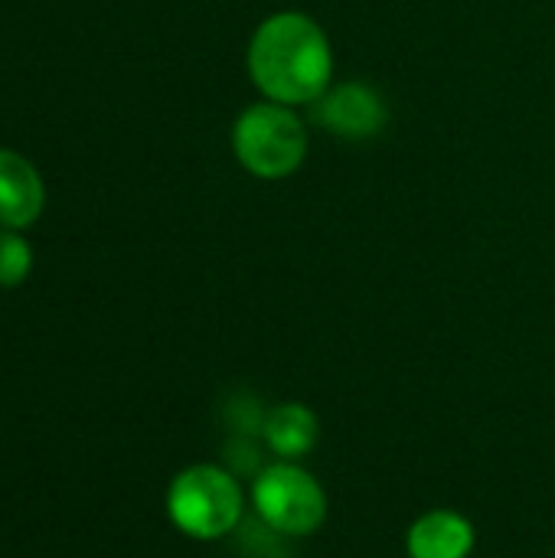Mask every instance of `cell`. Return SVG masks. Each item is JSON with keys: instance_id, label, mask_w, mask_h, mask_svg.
<instances>
[{"instance_id": "obj_1", "label": "cell", "mask_w": 555, "mask_h": 558, "mask_svg": "<svg viewBox=\"0 0 555 558\" xmlns=\"http://www.w3.org/2000/svg\"><path fill=\"white\" fill-rule=\"evenodd\" d=\"M249 75L268 101L314 105L334 78L327 33L307 13L268 16L249 43Z\"/></svg>"}, {"instance_id": "obj_2", "label": "cell", "mask_w": 555, "mask_h": 558, "mask_svg": "<svg viewBox=\"0 0 555 558\" xmlns=\"http://www.w3.org/2000/svg\"><path fill=\"white\" fill-rule=\"evenodd\" d=\"M232 150L252 177L281 180L304 163L307 131L288 105H249L232 128Z\"/></svg>"}, {"instance_id": "obj_3", "label": "cell", "mask_w": 555, "mask_h": 558, "mask_svg": "<svg viewBox=\"0 0 555 558\" xmlns=\"http://www.w3.org/2000/svg\"><path fill=\"white\" fill-rule=\"evenodd\" d=\"M167 513L180 533L193 539H219L242 520V490L232 474L213 464H196L170 484Z\"/></svg>"}, {"instance_id": "obj_4", "label": "cell", "mask_w": 555, "mask_h": 558, "mask_svg": "<svg viewBox=\"0 0 555 558\" xmlns=\"http://www.w3.org/2000/svg\"><path fill=\"white\" fill-rule=\"evenodd\" d=\"M255 507L262 520L281 536H307L324 523L327 513V500L317 481L291 464H275L258 477Z\"/></svg>"}, {"instance_id": "obj_5", "label": "cell", "mask_w": 555, "mask_h": 558, "mask_svg": "<svg viewBox=\"0 0 555 558\" xmlns=\"http://www.w3.org/2000/svg\"><path fill=\"white\" fill-rule=\"evenodd\" d=\"M311 111L321 128H327L330 134L347 137V141L376 137L389 121V108H386L383 95L376 88H370L366 82H343V85L327 88L311 105Z\"/></svg>"}, {"instance_id": "obj_6", "label": "cell", "mask_w": 555, "mask_h": 558, "mask_svg": "<svg viewBox=\"0 0 555 558\" xmlns=\"http://www.w3.org/2000/svg\"><path fill=\"white\" fill-rule=\"evenodd\" d=\"M43 199L46 193L36 170L23 157L0 150V226L23 229L36 222V216L43 213Z\"/></svg>"}, {"instance_id": "obj_7", "label": "cell", "mask_w": 555, "mask_h": 558, "mask_svg": "<svg viewBox=\"0 0 555 558\" xmlns=\"http://www.w3.org/2000/svg\"><path fill=\"white\" fill-rule=\"evenodd\" d=\"M474 549V530L464 517L435 510L409 530L412 558H468Z\"/></svg>"}, {"instance_id": "obj_8", "label": "cell", "mask_w": 555, "mask_h": 558, "mask_svg": "<svg viewBox=\"0 0 555 558\" xmlns=\"http://www.w3.org/2000/svg\"><path fill=\"white\" fill-rule=\"evenodd\" d=\"M265 438L281 458H301L317 441V418L304 405H278L265 418Z\"/></svg>"}, {"instance_id": "obj_9", "label": "cell", "mask_w": 555, "mask_h": 558, "mask_svg": "<svg viewBox=\"0 0 555 558\" xmlns=\"http://www.w3.org/2000/svg\"><path fill=\"white\" fill-rule=\"evenodd\" d=\"M33 255L29 245L16 232H0V284L13 288L29 275Z\"/></svg>"}]
</instances>
